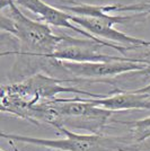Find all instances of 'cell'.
<instances>
[{
  "label": "cell",
  "instance_id": "obj_9",
  "mask_svg": "<svg viewBox=\"0 0 150 151\" xmlns=\"http://www.w3.org/2000/svg\"><path fill=\"white\" fill-rule=\"evenodd\" d=\"M129 127V138L133 143H141L150 139V116L141 120L120 122Z\"/></svg>",
  "mask_w": 150,
  "mask_h": 151
},
{
  "label": "cell",
  "instance_id": "obj_7",
  "mask_svg": "<svg viewBox=\"0 0 150 151\" xmlns=\"http://www.w3.org/2000/svg\"><path fill=\"white\" fill-rule=\"evenodd\" d=\"M103 45L92 40H79V38L66 36L58 46L56 52L46 59L67 62H107L114 60H123L126 57L110 55L100 52Z\"/></svg>",
  "mask_w": 150,
  "mask_h": 151
},
{
  "label": "cell",
  "instance_id": "obj_10",
  "mask_svg": "<svg viewBox=\"0 0 150 151\" xmlns=\"http://www.w3.org/2000/svg\"><path fill=\"white\" fill-rule=\"evenodd\" d=\"M106 8L110 13H133L137 17L150 16V1L133 5H107Z\"/></svg>",
  "mask_w": 150,
  "mask_h": 151
},
{
  "label": "cell",
  "instance_id": "obj_11",
  "mask_svg": "<svg viewBox=\"0 0 150 151\" xmlns=\"http://www.w3.org/2000/svg\"><path fill=\"white\" fill-rule=\"evenodd\" d=\"M137 93L139 94H142L144 96H147L148 98H150V83L148 86H146V87H141V88H138V89H134Z\"/></svg>",
  "mask_w": 150,
  "mask_h": 151
},
{
  "label": "cell",
  "instance_id": "obj_6",
  "mask_svg": "<svg viewBox=\"0 0 150 151\" xmlns=\"http://www.w3.org/2000/svg\"><path fill=\"white\" fill-rule=\"evenodd\" d=\"M13 1L17 6L23 7V8L32 12V13H34L35 15L40 16L41 19L43 22H45V24L56 26V27H61V28H68L70 31L77 33V34L82 35L84 37H86L87 40H92L94 42H97V43L102 44L103 46L111 47V49L119 51L123 57L126 55L125 54L126 53V51H125L126 47L125 46L114 44V43L107 42V41H104V40H100L98 37H95V36H93L92 34H89L85 29L74 25L71 23V20H70V14L63 12L60 8L51 6L49 4L44 2L43 0H13Z\"/></svg>",
  "mask_w": 150,
  "mask_h": 151
},
{
  "label": "cell",
  "instance_id": "obj_1",
  "mask_svg": "<svg viewBox=\"0 0 150 151\" xmlns=\"http://www.w3.org/2000/svg\"><path fill=\"white\" fill-rule=\"evenodd\" d=\"M74 79H61L52 75L38 72L20 81H14L1 86V113L9 114L34 124L33 108L38 103L56 98L63 93L85 95L89 98H100L104 95L94 94L74 86L63 85L74 82Z\"/></svg>",
  "mask_w": 150,
  "mask_h": 151
},
{
  "label": "cell",
  "instance_id": "obj_2",
  "mask_svg": "<svg viewBox=\"0 0 150 151\" xmlns=\"http://www.w3.org/2000/svg\"><path fill=\"white\" fill-rule=\"evenodd\" d=\"M1 31L10 34L18 43L15 51L2 52L1 55H27L46 58L56 52L64 35H56L45 23L28 18L13 0H1Z\"/></svg>",
  "mask_w": 150,
  "mask_h": 151
},
{
  "label": "cell",
  "instance_id": "obj_5",
  "mask_svg": "<svg viewBox=\"0 0 150 151\" xmlns=\"http://www.w3.org/2000/svg\"><path fill=\"white\" fill-rule=\"evenodd\" d=\"M50 69H59L66 73L74 76L76 81L80 80H100L104 78H113L129 72H141L148 64L138 59L125 58L123 60H114L107 62H67L50 59Z\"/></svg>",
  "mask_w": 150,
  "mask_h": 151
},
{
  "label": "cell",
  "instance_id": "obj_4",
  "mask_svg": "<svg viewBox=\"0 0 150 151\" xmlns=\"http://www.w3.org/2000/svg\"><path fill=\"white\" fill-rule=\"evenodd\" d=\"M56 130L62 132L66 138L44 139L6 132H1L0 135L2 139L13 141L15 143H28L59 151H133L132 140L130 138L93 133H77L63 126L56 127Z\"/></svg>",
  "mask_w": 150,
  "mask_h": 151
},
{
  "label": "cell",
  "instance_id": "obj_3",
  "mask_svg": "<svg viewBox=\"0 0 150 151\" xmlns=\"http://www.w3.org/2000/svg\"><path fill=\"white\" fill-rule=\"evenodd\" d=\"M61 10L70 14V20L72 24L88 32L95 37L104 40L111 43L128 46H149L150 41L137 38L115 29L113 26L116 24H124L136 18V15H113L107 12L106 6H93V5H60Z\"/></svg>",
  "mask_w": 150,
  "mask_h": 151
},
{
  "label": "cell",
  "instance_id": "obj_12",
  "mask_svg": "<svg viewBox=\"0 0 150 151\" xmlns=\"http://www.w3.org/2000/svg\"><path fill=\"white\" fill-rule=\"evenodd\" d=\"M8 142H9V145H10V147L13 148V150H14V151H20V150L18 149V148H17V147L15 145V142H13V141H8ZM0 151H5V150H4V149H1Z\"/></svg>",
  "mask_w": 150,
  "mask_h": 151
},
{
  "label": "cell",
  "instance_id": "obj_8",
  "mask_svg": "<svg viewBox=\"0 0 150 151\" xmlns=\"http://www.w3.org/2000/svg\"><path fill=\"white\" fill-rule=\"evenodd\" d=\"M93 105L102 107L104 109L116 111H130V109H148L150 111V98L136 90L123 91L116 90L110 96H103L100 98H87Z\"/></svg>",
  "mask_w": 150,
  "mask_h": 151
}]
</instances>
